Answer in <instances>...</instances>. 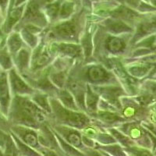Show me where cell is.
I'll list each match as a JSON object with an SVG mask.
<instances>
[{"label": "cell", "mask_w": 156, "mask_h": 156, "mask_svg": "<svg viewBox=\"0 0 156 156\" xmlns=\"http://www.w3.org/2000/svg\"><path fill=\"white\" fill-rule=\"evenodd\" d=\"M41 110L30 96H12L7 118L11 126L20 125L37 129V121L43 118Z\"/></svg>", "instance_id": "cell-1"}, {"label": "cell", "mask_w": 156, "mask_h": 156, "mask_svg": "<svg viewBox=\"0 0 156 156\" xmlns=\"http://www.w3.org/2000/svg\"><path fill=\"white\" fill-rule=\"evenodd\" d=\"M7 73L9 87L12 96H31L35 92L34 88L30 87V84L14 67L7 71Z\"/></svg>", "instance_id": "cell-2"}, {"label": "cell", "mask_w": 156, "mask_h": 156, "mask_svg": "<svg viewBox=\"0 0 156 156\" xmlns=\"http://www.w3.org/2000/svg\"><path fill=\"white\" fill-rule=\"evenodd\" d=\"M82 12H83V9L80 12L75 13L71 19L64 20L55 25L51 30L52 32L62 38H73L77 33L78 27H79L78 21L80 20V16L81 15Z\"/></svg>", "instance_id": "cell-3"}, {"label": "cell", "mask_w": 156, "mask_h": 156, "mask_svg": "<svg viewBox=\"0 0 156 156\" xmlns=\"http://www.w3.org/2000/svg\"><path fill=\"white\" fill-rule=\"evenodd\" d=\"M10 132L16 135L18 138L26 144L30 146L32 148L37 150L41 148L39 144V140L37 138V133L34 129L27 126H20V125H12L10 127Z\"/></svg>", "instance_id": "cell-4"}, {"label": "cell", "mask_w": 156, "mask_h": 156, "mask_svg": "<svg viewBox=\"0 0 156 156\" xmlns=\"http://www.w3.org/2000/svg\"><path fill=\"white\" fill-rule=\"evenodd\" d=\"M12 99V94L9 87L8 73L6 71H2L0 74V110L6 116Z\"/></svg>", "instance_id": "cell-5"}, {"label": "cell", "mask_w": 156, "mask_h": 156, "mask_svg": "<svg viewBox=\"0 0 156 156\" xmlns=\"http://www.w3.org/2000/svg\"><path fill=\"white\" fill-rule=\"evenodd\" d=\"M30 57H31V53H30V48L27 45L20 50L12 57L14 68L21 75L27 73L30 69Z\"/></svg>", "instance_id": "cell-6"}, {"label": "cell", "mask_w": 156, "mask_h": 156, "mask_svg": "<svg viewBox=\"0 0 156 156\" xmlns=\"http://www.w3.org/2000/svg\"><path fill=\"white\" fill-rule=\"evenodd\" d=\"M6 45L12 57L14 56L20 49L26 46L19 31L13 30L6 37Z\"/></svg>", "instance_id": "cell-7"}, {"label": "cell", "mask_w": 156, "mask_h": 156, "mask_svg": "<svg viewBox=\"0 0 156 156\" xmlns=\"http://www.w3.org/2000/svg\"><path fill=\"white\" fill-rule=\"evenodd\" d=\"M87 77L88 80L94 83H101L108 81L110 79V73L102 66H91L87 71Z\"/></svg>", "instance_id": "cell-8"}, {"label": "cell", "mask_w": 156, "mask_h": 156, "mask_svg": "<svg viewBox=\"0 0 156 156\" xmlns=\"http://www.w3.org/2000/svg\"><path fill=\"white\" fill-rule=\"evenodd\" d=\"M62 2H63V0H55L43 8L44 15L51 23H53L54 21L58 19L59 11H60Z\"/></svg>", "instance_id": "cell-9"}, {"label": "cell", "mask_w": 156, "mask_h": 156, "mask_svg": "<svg viewBox=\"0 0 156 156\" xmlns=\"http://www.w3.org/2000/svg\"><path fill=\"white\" fill-rule=\"evenodd\" d=\"M104 24L105 25L107 29L115 34H119L123 31H129V30H130L126 23L120 20L115 19V18H108L104 22Z\"/></svg>", "instance_id": "cell-10"}, {"label": "cell", "mask_w": 156, "mask_h": 156, "mask_svg": "<svg viewBox=\"0 0 156 156\" xmlns=\"http://www.w3.org/2000/svg\"><path fill=\"white\" fill-rule=\"evenodd\" d=\"M76 11V3L70 0H63L61 5L58 19L62 20H66L70 16H73Z\"/></svg>", "instance_id": "cell-11"}, {"label": "cell", "mask_w": 156, "mask_h": 156, "mask_svg": "<svg viewBox=\"0 0 156 156\" xmlns=\"http://www.w3.org/2000/svg\"><path fill=\"white\" fill-rule=\"evenodd\" d=\"M63 136L66 138L69 144L73 147H77L79 149L83 148V142L80 137V134L77 131H74L73 129H68L67 131L63 132Z\"/></svg>", "instance_id": "cell-12"}, {"label": "cell", "mask_w": 156, "mask_h": 156, "mask_svg": "<svg viewBox=\"0 0 156 156\" xmlns=\"http://www.w3.org/2000/svg\"><path fill=\"white\" fill-rule=\"evenodd\" d=\"M107 48L112 52H119L122 51L125 48V43L122 41V39L119 38V37H112L107 40Z\"/></svg>", "instance_id": "cell-13"}, {"label": "cell", "mask_w": 156, "mask_h": 156, "mask_svg": "<svg viewBox=\"0 0 156 156\" xmlns=\"http://www.w3.org/2000/svg\"><path fill=\"white\" fill-rule=\"evenodd\" d=\"M58 49L62 53H65L68 55H71V56H78L81 53L80 47L77 45H74V44H61L58 47Z\"/></svg>", "instance_id": "cell-14"}, {"label": "cell", "mask_w": 156, "mask_h": 156, "mask_svg": "<svg viewBox=\"0 0 156 156\" xmlns=\"http://www.w3.org/2000/svg\"><path fill=\"white\" fill-rule=\"evenodd\" d=\"M58 96L60 98L61 101L64 105L68 108H71V110H77V106L73 101V97L70 95L67 90H60L58 92Z\"/></svg>", "instance_id": "cell-15"}, {"label": "cell", "mask_w": 156, "mask_h": 156, "mask_svg": "<svg viewBox=\"0 0 156 156\" xmlns=\"http://www.w3.org/2000/svg\"><path fill=\"white\" fill-rule=\"evenodd\" d=\"M99 116L103 121H105V122H116L120 120H122V117L115 115L114 113H111L109 112H100Z\"/></svg>", "instance_id": "cell-16"}, {"label": "cell", "mask_w": 156, "mask_h": 156, "mask_svg": "<svg viewBox=\"0 0 156 156\" xmlns=\"http://www.w3.org/2000/svg\"><path fill=\"white\" fill-rule=\"evenodd\" d=\"M102 148L109 152L112 156H127L119 145H107L102 147Z\"/></svg>", "instance_id": "cell-17"}, {"label": "cell", "mask_w": 156, "mask_h": 156, "mask_svg": "<svg viewBox=\"0 0 156 156\" xmlns=\"http://www.w3.org/2000/svg\"><path fill=\"white\" fill-rule=\"evenodd\" d=\"M87 105H88V108H90V110L91 111H95V106L98 103V96L93 92L92 90L88 88L87 90Z\"/></svg>", "instance_id": "cell-18"}, {"label": "cell", "mask_w": 156, "mask_h": 156, "mask_svg": "<svg viewBox=\"0 0 156 156\" xmlns=\"http://www.w3.org/2000/svg\"><path fill=\"white\" fill-rule=\"evenodd\" d=\"M9 2H10V0H0V10L4 18L5 17L7 13Z\"/></svg>", "instance_id": "cell-19"}, {"label": "cell", "mask_w": 156, "mask_h": 156, "mask_svg": "<svg viewBox=\"0 0 156 156\" xmlns=\"http://www.w3.org/2000/svg\"><path fill=\"white\" fill-rule=\"evenodd\" d=\"M3 20H4V17L2 16V12H1V10H0V27H1V25H2Z\"/></svg>", "instance_id": "cell-20"}, {"label": "cell", "mask_w": 156, "mask_h": 156, "mask_svg": "<svg viewBox=\"0 0 156 156\" xmlns=\"http://www.w3.org/2000/svg\"><path fill=\"white\" fill-rule=\"evenodd\" d=\"M0 156H4L3 153H2V150H1V148H0Z\"/></svg>", "instance_id": "cell-21"}, {"label": "cell", "mask_w": 156, "mask_h": 156, "mask_svg": "<svg viewBox=\"0 0 156 156\" xmlns=\"http://www.w3.org/2000/svg\"><path fill=\"white\" fill-rule=\"evenodd\" d=\"M67 156H69V155H67Z\"/></svg>", "instance_id": "cell-22"}, {"label": "cell", "mask_w": 156, "mask_h": 156, "mask_svg": "<svg viewBox=\"0 0 156 156\" xmlns=\"http://www.w3.org/2000/svg\"><path fill=\"white\" fill-rule=\"evenodd\" d=\"M0 111H1V110H0Z\"/></svg>", "instance_id": "cell-23"}]
</instances>
